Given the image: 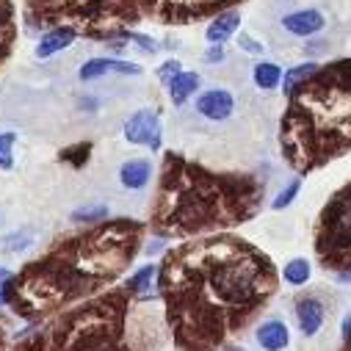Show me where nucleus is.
I'll return each mask as SVG.
<instances>
[{"instance_id":"nucleus-14","label":"nucleus","mask_w":351,"mask_h":351,"mask_svg":"<svg viewBox=\"0 0 351 351\" xmlns=\"http://www.w3.org/2000/svg\"><path fill=\"white\" fill-rule=\"evenodd\" d=\"M296 321L304 337H313L324 324V304L318 296H304L296 302Z\"/></svg>"},{"instance_id":"nucleus-3","label":"nucleus","mask_w":351,"mask_h":351,"mask_svg":"<svg viewBox=\"0 0 351 351\" xmlns=\"http://www.w3.org/2000/svg\"><path fill=\"white\" fill-rule=\"evenodd\" d=\"M266 180L241 171H213L180 152H166L149 213L158 238H202L230 232L263 210Z\"/></svg>"},{"instance_id":"nucleus-9","label":"nucleus","mask_w":351,"mask_h":351,"mask_svg":"<svg viewBox=\"0 0 351 351\" xmlns=\"http://www.w3.org/2000/svg\"><path fill=\"white\" fill-rule=\"evenodd\" d=\"M125 138L130 144L147 147L152 152H160V141H163V128H160V117L149 108L136 111L128 122H125Z\"/></svg>"},{"instance_id":"nucleus-8","label":"nucleus","mask_w":351,"mask_h":351,"mask_svg":"<svg viewBox=\"0 0 351 351\" xmlns=\"http://www.w3.org/2000/svg\"><path fill=\"white\" fill-rule=\"evenodd\" d=\"M141 14L160 25H189L235 9L243 0H136Z\"/></svg>"},{"instance_id":"nucleus-20","label":"nucleus","mask_w":351,"mask_h":351,"mask_svg":"<svg viewBox=\"0 0 351 351\" xmlns=\"http://www.w3.org/2000/svg\"><path fill=\"white\" fill-rule=\"evenodd\" d=\"M199 83H202V77H199L197 72H180L178 77L169 83V97H171V103H174V106H183V103L199 89Z\"/></svg>"},{"instance_id":"nucleus-18","label":"nucleus","mask_w":351,"mask_h":351,"mask_svg":"<svg viewBox=\"0 0 351 351\" xmlns=\"http://www.w3.org/2000/svg\"><path fill=\"white\" fill-rule=\"evenodd\" d=\"M149 178H152V163H149L147 158L125 160L122 169H119V180H122V186L130 189V191L144 189V186L149 183Z\"/></svg>"},{"instance_id":"nucleus-5","label":"nucleus","mask_w":351,"mask_h":351,"mask_svg":"<svg viewBox=\"0 0 351 351\" xmlns=\"http://www.w3.org/2000/svg\"><path fill=\"white\" fill-rule=\"evenodd\" d=\"M136 296L125 285L108 288L80 304L34 321L6 351H144L133 313L138 310Z\"/></svg>"},{"instance_id":"nucleus-32","label":"nucleus","mask_w":351,"mask_h":351,"mask_svg":"<svg viewBox=\"0 0 351 351\" xmlns=\"http://www.w3.org/2000/svg\"><path fill=\"white\" fill-rule=\"evenodd\" d=\"M238 45H241V50H246V53H252V56H260L263 53V45L260 42H254L249 34H243L241 31V36H238Z\"/></svg>"},{"instance_id":"nucleus-31","label":"nucleus","mask_w":351,"mask_h":351,"mask_svg":"<svg viewBox=\"0 0 351 351\" xmlns=\"http://www.w3.org/2000/svg\"><path fill=\"white\" fill-rule=\"evenodd\" d=\"M14 271L0 266V307H9V285H12Z\"/></svg>"},{"instance_id":"nucleus-34","label":"nucleus","mask_w":351,"mask_h":351,"mask_svg":"<svg viewBox=\"0 0 351 351\" xmlns=\"http://www.w3.org/2000/svg\"><path fill=\"white\" fill-rule=\"evenodd\" d=\"M340 351H351V315H346L343 321V346Z\"/></svg>"},{"instance_id":"nucleus-21","label":"nucleus","mask_w":351,"mask_h":351,"mask_svg":"<svg viewBox=\"0 0 351 351\" xmlns=\"http://www.w3.org/2000/svg\"><path fill=\"white\" fill-rule=\"evenodd\" d=\"M252 77L257 83V89H277L282 83V69L274 61H260V64H254Z\"/></svg>"},{"instance_id":"nucleus-10","label":"nucleus","mask_w":351,"mask_h":351,"mask_svg":"<svg viewBox=\"0 0 351 351\" xmlns=\"http://www.w3.org/2000/svg\"><path fill=\"white\" fill-rule=\"evenodd\" d=\"M108 72H117V75H141V66L133 64V61H122V58H111V56H97V58H89V61L80 66L77 77L80 80H97V77H103Z\"/></svg>"},{"instance_id":"nucleus-24","label":"nucleus","mask_w":351,"mask_h":351,"mask_svg":"<svg viewBox=\"0 0 351 351\" xmlns=\"http://www.w3.org/2000/svg\"><path fill=\"white\" fill-rule=\"evenodd\" d=\"M89 152H92L89 141H77V144L61 149V163H69L72 169H80V166L89 163Z\"/></svg>"},{"instance_id":"nucleus-11","label":"nucleus","mask_w":351,"mask_h":351,"mask_svg":"<svg viewBox=\"0 0 351 351\" xmlns=\"http://www.w3.org/2000/svg\"><path fill=\"white\" fill-rule=\"evenodd\" d=\"M197 111H199L205 119L224 122V119H230V114L235 111V100H232V95H230L227 89H210V92L199 95Z\"/></svg>"},{"instance_id":"nucleus-1","label":"nucleus","mask_w":351,"mask_h":351,"mask_svg":"<svg viewBox=\"0 0 351 351\" xmlns=\"http://www.w3.org/2000/svg\"><path fill=\"white\" fill-rule=\"evenodd\" d=\"M158 291L180 351H224L280 291L274 260L232 232L189 238L158 263Z\"/></svg>"},{"instance_id":"nucleus-22","label":"nucleus","mask_w":351,"mask_h":351,"mask_svg":"<svg viewBox=\"0 0 351 351\" xmlns=\"http://www.w3.org/2000/svg\"><path fill=\"white\" fill-rule=\"evenodd\" d=\"M310 277H313V266H310L304 257H293L291 263H285V269H282V280H285L288 285H293V288L307 285Z\"/></svg>"},{"instance_id":"nucleus-6","label":"nucleus","mask_w":351,"mask_h":351,"mask_svg":"<svg viewBox=\"0 0 351 351\" xmlns=\"http://www.w3.org/2000/svg\"><path fill=\"white\" fill-rule=\"evenodd\" d=\"M138 20H144L136 0H25L23 25L28 34L50 28H72L92 42L122 39Z\"/></svg>"},{"instance_id":"nucleus-19","label":"nucleus","mask_w":351,"mask_h":351,"mask_svg":"<svg viewBox=\"0 0 351 351\" xmlns=\"http://www.w3.org/2000/svg\"><path fill=\"white\" fill-rule=\"evenodd\" d=\"M75 39H77V34L72 28H50L42 34V39L36 45V58H50V56L66 50Z\"/></svg>"},{"instance_id":"nucleus-13","label":"nucleus","mask_w":351,"mask_h":351,"mask_svg":"<svg viewBox=\"0 0 351 351\" xmlns=\"http://www.w3.org/2000/svg\"><path fill=\"white\" fill-rule=\"evenodd\" d=\"M282 25H285V31H288V34L307 39V36L318 34V31H321L326 23H324V14H321L318 9H302V12L288 14V17L282 20Z\"/></svg>"},{"instance_id":"nucleus-26","label":"nucleus","mask_w":351,"mask_h":351,"mask_svg":"<svg viewBox=\"0 0 351 351\" xmlns=\"http://www.w3.org/2000/svg\"><path fill=\"white\" fill-rule=\"evenodd\" d=\"M31 243H34V232H31V230H20V232H12V235L3 238V249L12 252V254L28 249Z\"/></svg>"},{"instance_id":"nucleus-36","label":"nucleus","mask_w":351,"mask_h":351,"mask_svg":"<svg viewBox=\"0 0 351 351\" xmlns=\"http://www.w3.org/2000/svg\"><path fill=\"white\" fill-rule=\"evenodd\" d=\"M224 351H243V348H230V346H227V348H224Z\"/></svg>"},{"instance_id":"nucleus-27","label":"nucleus","mask_w":351,"mask_h":351,"mask_svg":"<svg viewBox=\"0 0 351 351\" xmlns=\"http://www.w3.org/2000/svg\"><path fill=\"white\" fill-rule=\"evenodd\" d=\"M14 141H17V133H0V169H12L14 166Z\"/></svg>"},{"instance_id":"nucleus-12","label":"nucleus","mask_w":351,"mask_h":351,"mask_svg":"<svg viewBox=\"0 0 351 351\" xmlns=\"http://www.w3.org/2000/svg\"><path fill=\"white\" fill-rule=\"evenodd\" d=\"M125 288L130 296H136L138 302H149V299H160V291H158V266L149 263V266L138 269L136 274H130L125 280Z\"/></svg>"},{"instance_id":"nucleus-16","label":"nucleus","mask_w":351,"mask_h":351,"mask_svg":"<svg viewBox=\"0 0 351 351\" xmlns=\"http://www.w3.org/2000/svg\"><path fill=\"white\" fill-rule=\"evenodd\" d=\"M238 25H241V12L238 9H227V12H221V14H216L210 20V25L205 31V39L210 45H224L238 31Z\"/></svg>"},{"instance_id":"nucleus-7","label":"nucleus","mask_w":351,"mask_h":351,"mask_svg":"<svg viewBox=\"0 0 351 351\" xmlns=\"http://www.w3.org/2000/svg\"><path fill=\"white\" fill-rule=\"evenodd\" d=\"M318 263L332 274H351V183L337 189L313 227Z\"/></svg>"},{"instance_id":"nucleus-17","label":"nucleus","mask_w":351,"mask_h":351,"mask_svg":"<svg viewBox=\"0 0 351 351\" xmlns=\"http://www.w3.org/2000/svg\"><path fill=\"white\" fill-rule=\"evenodd\" d=\"M17 39V14L12 0H0V64H3Z\"/></svg>"},{"instance_id":"nucleus-33","label":"nucleus","mask_w":351,"mask_h":351,"mask_svg":"<svg viewBox=\"0 0 351 351\" xmlns=\"http://www.w3.org/2000/svg\"><path fill=\"white\" fill-rule=\"evenodd\" d=\"M205 61H208V64H219V61H224V47H221V45H210L208 53H205Z\"/></svg>"},{"instance_id":"nucleus-30","label":"nucleus","mask_w":351,"mask_h":351,"mask_svg":"<svg viewBox=\"0 0 351 351\" xmlns=\"http://www.w3.org/2000/svg\"><path fill=\"white\" fill-rule=\"evenodd\" d=\"M180 66H183V64H180V61H178V58H171V61H166V64H163V66H160V69H158V77H160V80H163V83H166V86H169V83H171V80H174V77H178V75H180V72H183V69H180Z\"/></svg>"},{"instance_id":"nucleus-23","label":"nucleus","mask_w":351,"mask_h":351,"mask_svg":"<svg viewBox=\"0 0 351 351\" xmlns=\"http://www.w3.org/2000/svg\"><path fill=\"white\" fill-rule=\"evenodd\" d=\"M318 66H321V64H315V61H307V64L291 66V69L282 75V92H285V95H291V92L296 89V86H299V83H304V80H307Z\"/></svg>"},{"instance_id":"nucleus-35","label":"nucleus","mask_w":351,"mask_h":351,"mask_svg":"<svg viewBox=\"0 0 351 351\" xmlns=\"http://www.w3.org/2000/svg\"><path fill=\"white\" fill-rule=\"evenodd\" d=\"M9 348V335H6V324L3 318H0V351H6Z\"/></svg>"},{"instance_id":"nucleus-29","label":"nucleus","mask_w":351,"mask_h":351,"mask_svg":"<svg viewBox=\"0 0 351 351\" xmlns=\"http://www.w3.org/2000/svg\"><path fill=\"white\" fill-rule=\"evenodd\" d=\"M122 39H125V42H133V45H138L144 53H158V45H155V39H149L147 34H138V31H133V28H130V31H125V34H122Z\"/></svg>"},{"instance_id":"nucleus-25","label":"nucleus","mask_w":351,"mask_h":351,"mask_svg":"<svg viewBox=\"0 0 351 351\" xmlns=\"http://www.w3.org/2000/svg\"><path fill=\"white\" fill-rule=\"evenodd\" d=\"M108 219V205H86V208H77L72 210L69 221L75 224H100Z\"/></svg>"},{"instance_id":"nucleus-4","label":"nucleus","mask_w":351,"mask_h":351,"mask_svg":"<svg viewBox=\"0 0 351 351\" xmlns=\"http://www.w3.org/2000/svg\"><path fill=\"white\" fill-rule=\"evenodd\" d=\"M280 152L296 174H310L351 152V56L321 64L288 95Z\"/></svg>"},{"instance_id":"nucleus-28","label":"nucleus","mask_w":351,"mask_h":351,"mask_svg":"<svg viewBox=\"0 0 351 351\" xmlns=\"http://www.w3.org/2000/svg\"><path fill=\"white\" fill-rule=\"evenodd\" d=\"M299 191H302V180L296 178V180H291V183H288V186H285V189L277 194V199L271 202V208H274V210H282V208H288V205L296 199V194H299Z\"/></svg>"},{"instance_id":"nucleus-2","label":"nucleus","mask_w":351,"mask_h":351,"mask_svg":"<svg viewBox=\"0 0 351 351\" xmlns=\"http://www.w3.org/2000/svg\"><path fill=\"white\" fill-rule=\"evenodd\" d=\"M144 235L141 221L106 219L58 238L12 277L9 307L34 324L106 293L133 266Z\"/></svg>"},{"instance_id":"nucleus-15","label":"nucleus","mask_w":351,"mask_h":351,"mask_svg":"<svg viewBox=\"0 0 351 351\" xmlns=\"http://www.w3.org/2000/svg\"><path fill=\"white\" fill-rule=\"evenodd\" d=\"M257 343H260L263 351H282L291 343V332L282 321L269 318V321H263L257 326Z\"/></svg>"}]
</instances>
